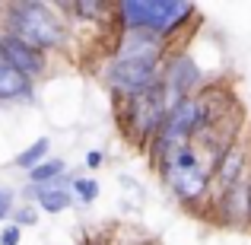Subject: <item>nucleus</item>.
Instances as JSON below:
<instances>
[{"mask_svg": "<svg viewBox=\"0 0 251 245\" xmlns=\"http://www.w3.org/2000/svg\"><path fill=\"white\" fill-rule=\"evenodd\" d=\"M0 32H10L19 42L32 45L42 54H54V51L67 48L70 42V26L67 19L57 13L54 3H42V0H16V3H3L0 13Z\"/></svg>", "mask_w": 251, "mask_h": 245, "instance_id": "1", "label": "nucleus"}, {"mask_svg": "<svg viewBox=\"0 0 251 245\" xmlns=\"http://www.w3.org/2000/svg\"><path fill=\"white\" fill-rule=\"evenodd\" d=\"M111 13L121 32H150L172 42V35L194 23L197 6L188 0H118L111 3Z\"/></svg>", "mask_w": 251, "mask_h": 245, "instance_id": "2", "label": "nucleus"}, {"mask_svg": "<svg viewBox=\"0 0 251 245\" xmlns=\"http://www.w3.org/2000/svg\"><path fill=\"white\" fill-rule=\"evenodd\" d=\"M166 102H162V92L159 86H153V89L140 92V96H130V99H121L118 102V128H121V134L127 137L130 143H134L137 150H147L150 140L156 137V131L162 128V121H166Z\"/></svg>", "mask_w": 251, "mask_h": 245, "instance_id": "3", "label": "nucleus"}, {"mask_svg": "<svg viewBox=\"0 0 251 245\" xmlns=\"http://www.w3.org/2000/svg\"><path fill=\"white\" fill-rule=\"evenodd\" d=\"M203 70L188 51H178L162 61V80H159V92H162V102H166V111H172L181 99L197 96L203 89Z\"/></svg>", "mask_w": 251, "mask_h": 245, "instance_id": "4", "label": "nucleus"}, {"mask_svg": "<svg viewBox=\"0 0 251 245\" xmlns=\"http://www.w3.org/2000/svg\"><path fill=\"white\" fill-rule=\"evenodd\" d=\"M159 182L172 191L181 207H191V210H201L203 204L210 201V191H213V169L207 163H197V165H188V169H159L156 172Z\"/></svg>", "mask_w": 251, "mask_h": 245, "instance_id": "5", "label": "nucleus"}, {"mask_svg": "<svg viewBox=\"0 0 251 245\" xmlns=\"http://www.w3.org/2000/svg\"><path fill=\"white\" fill-rule=\"evenodd\" d=\"M162 80V64H137V61H108L102 70V83L108 92L121 102V99L140 96V92L159 86Z\"/></svg>", "mask_w": 251, "mask_h": 245, "instance_id": "6", "label": "nucleus"}, {"mask_svg": "<svg viewBox=\"0 0 251 245\" xmlns=\"http://www.w3.org/2000/svg\"><path fill=\"white\" fill-rule=\"evenodd\" d=\"M248 175H251V143H248L245 134H239L220 156H216V163H213V191H210V194L232 188L235 182H242V178H248Z\"/></svg>", "mask_w": 251, "mask_h": 245, "instance_id": "7", "label": "nucleus"}, {"mask_svg": "<svg viewBox=\"0 0 251 245\" xmlns=\"http://www.w3.org/2000/svg\"><path fill=\"white\" fill-rule=\"evenodd\" d=\"M0 57H3L6 67H13L29 83H38L48 74V54H42V51H35L32 45L19 42L10 32H0Z\"/></svg>", "mask_w": 251, "mask_h": 245, "instance_id": "8", "label": "nucleus"}, {"mask_svg": "<svg viewBox=\"0 0 251 245\" xmlns=\"http://www.w3.org/2000/svg\"><path fill=\"white\" fill-rule=\"evenodd\" d=\"M169 57V42L150 32H121L111 51V61H137V64H162Z\"/></svg>", "mask_w": 251, "mask_h": 245, "instance_id": "9", "label": "nucleus"}, {"mask_svg": "<svg viewBox=\"0 0 251 245\" xmlns=\"http://www.w3.org/2000/svg\"><path fill=\"white\" fill-rule=\"evenodd\" d=\"M248 197H251V175L235 182L232 188L226 191H216L210 194V207H213V220L223 223V226H235V229H245L248 226Z\"/></svg>", "mask_w": 251, "mask_h": 245, "instance_id": "10", "label": "nucleus"}, {"mask_svg": "<svg viewBox=\"0 0 251 245\" xmlns=\"http://www.w3.org/2000/svg\"><path fill=\"white\" fill-rule=\"evenodd\" d=\"M6 102H35V83L19 77L13 67L0 64V105Z\"/></svg>", "mask_w": 251, "mask_h": 245, "instance_id": "11", "label": "nucleus"}, {"mask_svg": "<svg viewBox=\"0 0 251 245\" xmlns=\"http://www.w3.org/2000/svg\"><path fill=\"white\" fill-rule=\"evenodd\" d=\"M25 197H32L35 201V210L38 214H64V210L74 207V194L70 191H61V188H51V185H45V188H25Z\"/></svg>", "mask_w": 251, "mask_h": 245, "instance_id": "12", "label": "nucleus"}, {"mask_svg": "<svg viewBox=\"0 0 251 245\" xmlns=\"http://www.w3.org/2000/svg\"><path fill=\"white\" fill-rule=\"evenodd\" d=\"M67 172V163L61 160V156H48L45 163H38L35 169L25 172V182L32 185V188H45V185H51L57 175H64Z\"/></svg>", "mask_w": 251, "mask_h": 245, "instance_id": "13", "label": "nucleus"}, {"mask_svg": "<svg viewBox=\"0 0 251 245\" xmlns=\"http://www.w3.org/2000/svg\"><path fill=\"white\" fill-rule=\"evenodd\" d=\"M48 156H51V140H48V137H38V140H32L23 153H16L13 163H16L23 172H29V169H35L38 163H45Z\"/></svg>", "mask_w": 251, "mask_h": 245, "instance_id": "14", "label": "nucleus"}, {"mask_svg": "<svg viewBox=\"0 0 251 245\" xmlns=\"http://www.w3.org/2000/svg\"><path fill=\"white\" fill-rule=\"evenodd\" d=\"M70 194H74V201H80V204H92V201H99V182L92 175H76Z\"/></svg>", "mask_w": 251, "mask_h": 245, "instance_id": "15", "label": "nucleus"}, {"mask_svg": "<svg viewBox=\"0 0 251 245\" xmlns=\"http://www.w3.org/2000/svg\"><path fill=\"white\" fill-rule=\"evenodd\" d=\"M10 223L13 226H35L38 223V210H35V204H23V207H13V214H10Z\"/></svg>", "mask_w": 251, "mask_h": 245, "instance_id": "16", "label": "nucleus"}, {"mask_svg": "<svg viewBox=\"0 0 251 245\" xmlns=\"http://www.w3.org/2000/svg\"><path fill=\"white\" fill-rule=\"evenodd\" d=\"M13 207H16V194L10 188H0V220H10Z\"/></svg>", "mask_w": 251, "mask_h": 245, "instance_id": "17", "label": "nucleus"}, {"mask_svg": "<svg viewBox=\"0 0 251 245\" xmlns=\"http://www.w3.org/2000/svg\"><path fill=\"white\" fill-rule=\"evenodd\" d=\"M19 242H23V229H19V226L10 223V226L0 229V245H19Z\"/></svg>", "mask_w": 251, "mask_h": 245, "instance_id": "18", "label": "nucleus"}, {"mask_svg": "<svg viewBox=\"0 0 251 245\" xmlns=\"http://www.w3.org/2000/svg\"><path fill=\"white\" fill-rule=\"evenodd\" d=\"M105 160H108V156H105L102 150H89L83 163H86V169H92V172H96V169H102V165H105Z\"/></svg>", "mask_w": 251, "mask_h": 245, "instance_id": "19", "label": "nucleus"}, {"mask_svg": "<svg viewBox=\"0 0 251 245\" xmlns=\"http://www.w3.org/2000/svg\"><path fill=\"white\" fill-rule=\"evenodd\" d=\"M248 229H251V197H248Z\"/></svg>", "mask_w": 251, "mask_h": 245, "instance_id": "20", "label": "nucleus"}]
</instances>
